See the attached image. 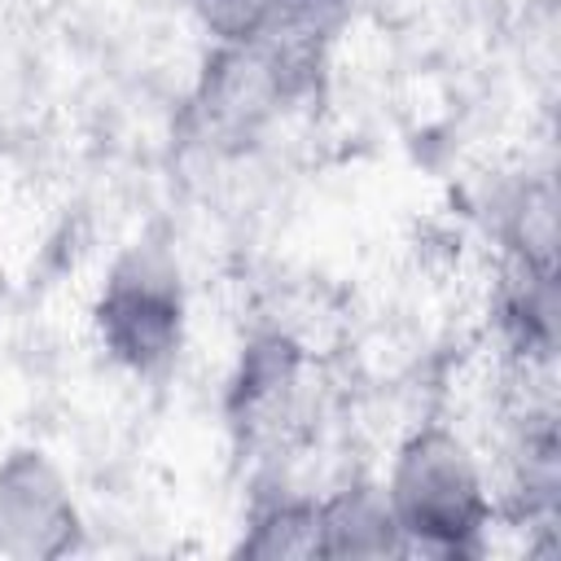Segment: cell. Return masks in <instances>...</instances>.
Instances as JSON below:
<instances>
[{"label":"cell","instance_id":"6da1fadb","mask_svg":"<svg viewBox=\"0 0 561 561\" xmlns=\"http://www.w3.org/2000/svg\"><path fill=\"white\" fill-rule=\"evenodd\" d=\"M386 513L394 530L421 535L425 543L438 548H456L460 535L478 530L486 513L469 451L443 430L416 434L394 465Z\"/></svg>","mask_w":561,"mask_h":561},{"label":"cell","instance_id":"277c9868","mask_svg":"<svg viewBox=\"0 0 561 561\" xmlns=\"http://www.w3.org/2000/svg\"><path fill=\"white\" fill-rule=\"evenodd\" d=\"M355 0H272V22H276V39L280 35H320L333 22H342L351 13Z\"/></svg>","mask_w":561,"mask_h":561},{"label":"cell","instance_id":"7a4b0ae2","mask_svg":"<svg viewBox=\"0 0 561 561\" xmlns=\"http://www.w3.org/2000/svg\"><path fill=\"white\" fill-rule=\"evenodd\" d=\"M96 329L105 351L131 373L167 368L180 355L184 333V298L171 259L158 250L127 254L101 289Z\"/></svg>","mask_w":561,"mask_h":561},{"label":"cell","instance_id":"3957f363","mask_svg":"<svg viewBox=\"0 0 561 561\" xmlns=\"http://www.w3.org/2000/svg\"><path fill=\"white\" fill-rule=\"evenodd\" d=\"M193 9L206 22V31L232 48H259L263 39L276 35L272 0H193Z\"/></svg>","mask_w":561,"mask_h":561}]
</instances>
